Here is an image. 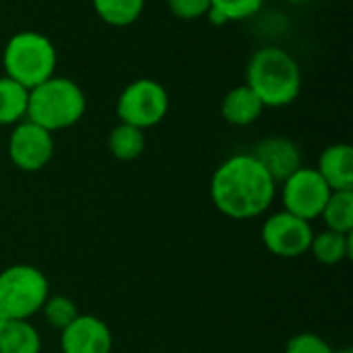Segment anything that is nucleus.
Here are the masks:
<instances>
[{
  "label": "nucleus",
  "mask_w": 353,
  "mask_h": 353,
  "mask_svg": "<svg viewBox=\"0 0 353 353\" xmlns=\"http://www.w3.org/2000/svg\"><path fill=\"white\" fill-rule=\"evenodd\" d=\"M275 194V180L250 153L228 157L211 178V201L230 219L261 217L273 205Z\"/></svg>",
  "instance_id": "f257e3e1"
},
{
  "label": "nucleus",
  "mask_w": 353,
  "mask_h": 353,
  "mask_svg": "<svg viewBox=\"0 0 353 353\" xmlns=\"http://www.w3.org/2000/svg\"><path fill=\"white\" fill-rule=\"evenodd\" d=\"M246 85L259 95L265 108H283L300 95L302 70L290 52L265 46L248 62Z\"/></svg>",
  "instance_id": "f03ea898"
},
{
  "label": "nucleus",
  "mask_w": 353,
  "mask_h": 353,
  "mask_svg": "<svg viewBox=\"0 0 353 353\" xmlns=\"http://www.w3.org/2000/svg\"><path fill=\"white\" fill-rule=\"evenodd\" d=\"M87 110L83 89L66 77H50L29 91L27 120L50 130L52 134L74 126Z\"/></svg>",
  "instance_id": "7ed1b4c3"
},
{
  "label": "nucleus",
  "mask_w": 353,
  "mask_h": 353,
  "mask_svg": "<svg viewBox=\"0 0 353 353\" xmlns=\"http://www.w3.org/2000/svg\"><path fill=\"white\" fill-rule=\"evenodd\" d=\"M56 48L37 31L14 33L2 54L4 72L25 89H33L56 74Z\"/></svg>",
  "instance_id": "20e7f679"
},
{
  "label": "nucleus",
  "mask_w": 353,
  "mask_h": 353,
  "mask_svg": "<svg viewBox=\"0 0 353 353\" xmlns=\"http://www.w3.org/2000/svg\"><path fill=\"white\" fill-rule=\"evenodd\" d=\"M50 296L43 271L33 265H10L0 271V316L29 321Z\"/></svg>",
  "instance_id": "39448f33"
},
{
  "label": "nucleus",
  "mask_w": 353,
  "mask_h": 353,
  "mask_svg": "<svg viewBox=\"0 0 353 353\" xmlns=\"http://www.w3.org/2000/svg\"><path fill=\"white\" fill-rule=\"evenodd\" d=\"M170 110V95L165 87L153 79H137L126 85L118 97L116 114L120 122L141 130L157 126Z\"/></svg>",
  "instance_id": "423d86ee"
},
{
  "label": "nucleus",
  "mask_w": 353,
  "mask_h": 353,
  "mask_svg": "<svg viewBox=\"0 0 353 353\" xmlns=\"http://www.w3.org/2000/svg\"><path fill=\"white\" fill-rule=\"evenodd\" d=\"M331 192L333 190L316 172V168L302 165L298 172L281 182V201L285 207L283 211L300 219L314 221L321 217Z\"/></svg>",
  "instance_id": "0eeeda50"
},
{
  "label": "nucleus",
  "mask_w": 353,
  "mask_h": 353,
  "mask_svg": "<svg viewBox=\"0 0 353 353\" xmlns=\"http://www.w3.org/2000/svg\"><path fill=\"white\" fill-rule=\"evenodd\" d=\"M314 230L310 221L300 219L288 211L273 213L261 228V240L265 248L279 259H298L310 252Z\"/></svg>",
  "instance_id": "6e6552de"
},
{
  "label": "nucleus",
  "mask_w": 353,
  "mask_h": 353,
  "mask_svg": "<svg viewBox=\"0 0 353 353\" xmlns=\"http://www.w3.org/2000/svg\"><path fill=\"white\" fill-rule=\"evenodd\" d=\"M8 155L19 170L39 172L50 163L54 155V137L50 130L25 118L19 124H14L10 132Z\"/></svg>",
  "instance_id": "1a4fd4ad"
},
{
  "label": "nucleus",
  "mask_w": 353,
  "mask_h": 353,
  "mask_svg": "<svg viewBox=\"0 0 353 353\" xmlns=\"http://www.w3.org/2000/svg\"><path fill=\"white\" fill-rule=\"evenodd\" d=\"M60 333L62 353H112V331L93 314H79Z\"/></svg>",
  "instance_id": "9d476101"
},
{
  "label": "nucleus",
  "mask_w": 353,
  "mask_h": 353,
  "mask_svg": "<svg viewBox=\"0 0 353 353\" xmlns=\"http://www.w3.org/2000/svg\"><path fill=\"white\" fill-rule=\"evenodd\" d=\"M250 155L269 172L275 184H281L302 168L300 149L288 137H267L261 143H256Z\"/></svg>",
  "instance_id": "9b49d317"
},
{
  "label": "nucleus",
  "mask_w": 353,
  "mask_h": 353,
  "mask_svg": "<svg viewBox=\"0 0 353 353\" xmlns=\"http://www.w3.org/2000/svg\"><path fill=\"white\" fill-rule=\"evenodd\" d=\"M316 172L331 190H353V149L347 143L329 145L321 157Z\"/></svg>",
  "instance_id": "f8f14e48"
},
{
  "label": "nucleus",
  "mask_w": 353,
  "mask_h": 353,
  "mask_svg": "<svg viewBox=\"0 0 353 353\" xmlns=\"http://www.w3.org/2000/svg\"><path fill=\"white\" fill-rule=\"evenodd\" d=\"M265 105L259 95L244 83L225 93L221 101V116L232 126H248L261 118Z\"/></svg>",
  "instance_id": "ddd939ff"
},
{
  "label": "nucleus",
  "mask_w": 353,
  "mask_h": 353,
  "mask_svg": "<svg viewBox=\"0 0 353 353\" xmlns=\"http://www.w3.org/2000/svg\"><path fill=\"white\" fill-rule=\"evenodd\" d=\"M0 353H41L39 331L29 321L0 316Z\"/></svg>",
  "instance_id": "4468645a"
},
{
  "label": "nucleus",
  "mask_w": 353,
  "mask_h": 353,
  "mask_svg": "<svg viewBox=\"0 0 353 353\" xmlns=\"http://www.w3.org/2000/svg\"><path fill=\"white\" fill-rule=\"evenodd\" d=\"M310 252L323 265H339L350 259L353 252V234H339L333 230H325L314 234Z\"/></svg>",
  "instance_id": "2eb2a0df"
},
{
  "label": "nucleus",
  "mask_w": 353,
  "mask_h": 353,
  "mask_svg": "<svg viewBox=\"0 0 353 353\" xmlns=\"http://www.w3.org/2000/svg\"><path fill=\"white\" fill-rule=\"evenodd\" d=\"M29 89L8 79L0 77V126L19 124L27 116Z\"/></svg>",
  "instance_id": "dca6fc26"
},
{
  "label": "nucleus",
  "mask_w": 353,
  "mask_h": 353,
  "mask_svg": "<svg viewBox=\"0 0 353 353\" xmlns=\"http://www.w3.org/2000/svg\"><path fill=\"white\" fill-rule=\"evenodd\" d=\"M108 147L118 161H134L145 151V132L137 126L120 122L112 128Z\"/></svg>",
  "instance_id": "f3484780"
},
{
  "label": "nucleus",
  "mask_w": 353,
  "mask_h": 353,
  "mask_svg": "<svg viewBox=\"0 0 353 353\" xmlns=\"http://www.w3.org/2000/svg\"><path fill=\"white\" fill-rule=\"evenodd\" d=\"M321 217L327 230L339 234H353V190H333Z\"/></svg>",
  "instance_id": "a211bd4d"
},
{
  "label": "nucleus",
  "mask_w": 353,
  "mask_h": 353,
  "mask_svg": "<svg viewBox=\"0 0 353 353\" xmlns=\"http://www.w3.org/2000/svg\"><path fill=\"white\" fill-rule=\"evenodd\" d=\"M97 17L112 27L132 25L145 8V0H93Z\"/></svg>",
  "instance_id": "6ab92c4d"
},
{
  "label": "nucleus",
  "mask_w": 353,
  "mask_h": 353,
  "mask_svg": "<svg viewBox=\"0 0 353 353\" xmlns=\"http://www.w3.org/2000/svg\"><path fill=\"white\" fill-rule=\"evenodd\" d=\"M41 314L52 329L62 331L79 316V308L68 296H48L41 306Z\"/></svg>",
  "instance_id": "aec40b11"
},
{
  "label": "nucleus",
  "mask_w": 353,
  "mask_h": 353,
  "mask_svg": "<svg viewBox=\"0 0 353 353\" xmlns=\"http://www.w3.org/2000/svg\"><path fill=\"white\" fill-rule=\"evenodd\" d=\"M265 0H211V8L223 17L225 23L230 21H244L261 10Z\"/></svg>",
  "instance_id": "412c9836"
},
{
  "label": "nucleus",
  "mask_w": 353,
  "mask_h": 353,
  "mask_svg": "<svg viewBox=\"0 0 353 353\" xmlns=\"http://www.w3.org/2000/svg\"><path fill=\"white\" fill-rule=\"evenodd\" d=\"M285 353H335V350L316 333H298L288 341Z\"/></svg>",
  "instance_id": "4be33fe9"
},
{
  "label": "nucleus",
  "mask_w": 353,
  "mask_h": 353,
  "mask_svg": "<svg viewBox=\"0 0 353 353\" xmlns=\"http://www.w3.org/2000/svg\"><path fill=\"white\" fill-rule=\"evenodd\" d=\"M168 6L172 14H176L182 21H194L201 17H207L211 8V0H168Z\"/></svg>",
  "instance_id": "5701e85b"
},
{
  "label": "nucleus",
  "mask_w": 353,
  "mask_h": 353,
  "mask_svg": "<svg viewBox=\"0 0 353 353\" xmlns=\"http://www.w3.org/2000/svg\"><path fill=\"white\" fill-rule=\"evenodd\" d=\"M335 353H353L352 347H345V350H341V352H335Z\"/></svg>",
  "instance_id": "b1692460"
},
{
  "label": "nucleus",
  "mask_w": 353,
  "mask_h": 353,
  "mask_svg": "<svg viewBox=\"0 0 353 353\" xmlns=\"http://www.w3.org/2000/svg\"><path fill=\"white\" fill-rule=\"evenodd\" d=\"M288 2H294L296 4V2H304V0H288Z\"/></svg>",
  "instance_id": "393cba45"
}]
</instances>
